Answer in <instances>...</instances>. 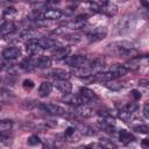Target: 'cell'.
<instances>
[{"instance_id": "7", "label": "cell", "mask_w": 149, "mask_h": 149, "mask_svg": "<svg viewBox=\"0 0 149 149\" xmlns=\"http://www.w3.org/2000/svg\"><path fill=\"white\" fill-rule=\"evenodd\" d=\"M74 109H76V114H78L79 116L81 118H91L93 115V111L92 108H90L88 106H86L85 104H81V105H78V106H74Z\"/></svg>"}, {"instance_id": "2", "label": "cell", "mask_w": 149, "mask_h": 149, "mask_svg": "<svg viewBox=\"0 0 149 149\" xmlns=\"http://www.w3.org/2000/svg\"><path fill=\"white\" fill-rule=\"evenodd\" d=\"M76 77H79V78H87V77H91L94 72H93V69L91 66H87V65H81V66H74L72 68V71H71Z\"/></svg>"}, {"instance_id": "23", "label": "cell", "mask_w": 149, "mask_h": 149, "mask_svg": "<svg viewBox=\"0 0 149 149\" xmlns=\"http://www.w3.org/2000/svg\"><path fill=\"white\" fill-rule=\"evenodd\" d=\"M17 15V10L14 7H7L3 12V17L5 19H14Z\"/></svg>"}, {"instance_id": "16", "label": "cell", "mask_w": 149, "mask_h": 149, "mask_svg": "<svg viewBox=\"0 0 149 149\" xmlns=\"http://www.w3.org/2000/svg\"><path fill=\"white\" fill-rule=\"evenodd\" d=\"M119 140H120L121 143H123V144H128V143L135 141V137H134V135L130 134L128 130H126V129H121L120 133H119Z\"/></svg>"}, {"instance_id": "6", "label": "cell", "mask_w": 149, "mask_h": 149, "mask_svg": "<svg viewBox=\"0 0 149 149\" xmlns=\"http://www.w3.org/2000/svg\"><path fill=\"white\" fill-rule=\"evenodd\" d=\"M20 54H21V51H20L19 48H16V47H9V48H6L2 51V57L5 59H9L10 61V59L17 58L20 56Z\"/></svg>"}, {"instance_id": "12", "label": "cell", "mask_w": 149, "mask_h": 149, "mask_svg": "<svg viewBox=\"0 0 149 149\" xmlns=\"http://www.w3.org/2000/svg\"><path fill=\"white\" fill-rule=\"evenodd\" d=\"M70 54V48L69 47H61L58 49H56L54 52H52V58L54 59H65L66 56H69Z\"/></svg>"}, {"instance_id": "13", "label": "cell", "mask_w": 149, "mask_h": 149, "mask_svg": "<svg viewBox=\"0 0 149 149\" xmlns=\"http://www.w3.org/2000/svg\"><path fill=\"white\" fill-rule=\"evenodd\" d=\"M52 87H54V85H52L51 83H49V81H43V83H41V85L38 86V95L42 97V98L48 97V95L51 93Z\"/></svg>"}, {"instance_id": "5", "label": "cell", "mask_w": 149, "mask_h": 149, "mask_svg": "<svg viewBox=\"0 0 149 149\" xmlns=\"http://www.w3.org/2000/svg\"><path fill=\"white\" fill-rule=\"evenodd\" d=\"M79 94H80V95L83 97V99L85 100V104H87V102H90V101H93V100L98 99L95 92L92 91V90L88 88V87H80V88H79Z\"/></svg>"}, {"instance_id": "28", "label": "cell", "mask_w": 149, "mask_h": 149, "mask_svg": "<svg viewBox=\"0 0 149 149\" xmlns=\"http://www.w3.org/2000/svg\"><path fill=\"white\" fill-rule=\"evenodd\" d=\"M22 86H23V88L24 90H31L34 86H35V84H34V81L31 80V79H24L23 81H22Z\"/></svg>"}, {"instance_id": "22", "label": "cell", "mask_w": 149, "mask_h": 149, "mask_svg": "<svg viewBox=\"0 0 149 149\" xmlns=\"http://www.w3.org/2000/svg\"><path fill=\"white\" fill-rule=\"evenodd\" d=\"M105 86L112 91H119L122 88V85L120 83H118L115 79H111V80H107L105 81Z\"/></svg>"}, {"instance_id": "9", "label": "cell", "mask_w": 149, "mask_h": 149, "mask_svg": "<svg viewBox=\"0 0 149 149\" xmlns=\"http://www.w3.org/2000/svg\"><path fill=\"white\" fill-rule=\"evenodd\" d=\"M127 72H128V69H127V66H125V65H115V66L109 71L112 79H116V78L123 77V76L127 74Z\"/></svg>"}, {"instance_id": "34", "label": "cell", "mask_w": 149, "mask_h": 149, "mask_svg": "<svg viewBox=\"0 0 149 149\" xmlns=\"http://www.w3.org/2000/svg\"><path fill=\"white\" fill-rule=\"evenodd\" d=\"M141 144H142V147H143V148H148V147H149V140H148V139L142 140Z\"/></svg>"}, {"instance_id": "35", "label": "cell", "mask_w": 149, "mask_h": 149, "mask_svg": "<svg viewBox=\"0 0 149 149\" xmlns=\"http://www.w3.org/2000/svg\"><path fill=\"white\" fill-rule=\"evenodd\" d=\"M9 1H22V0H9Z\"/></svg>"}, {"instance_id": "17", "label": "cell", "mask_w": 149, "mask_h": 149, "mask_svg": "<svg viewBox=\"0 0 149 149\" xmlns=\"http://www.w3.org/2000/svg\"><path fill=\"white\" fill-rule=\"evenodd\" d=\"M36 40H37V44L40 45V48L42 50L50 49V48L55 47V44H56V41L52 38H49V37H42V38H36Z\"/></svg>"}, {"instance_id": "30", "label": "cell", "mask_w": 149, "mask_h": 149, "mask_svg": "<svg viewBox=\"0 0 149 149\" xmlns=\"http://www.w3.org/2000/svg\"><path fill=\"white\" fill-rule=\"evenodd\" d=\"M119 116L123 120V121H128L129 119H130V116H132V113H129V112H127V111H120V113H119Z\"/></svg>"}, {"instance_id": "4", "label": "cell", "mask_w": 149, "mask_h": 149, "mask_svg": "<svg viewBox=\"0 0 149 149\" xmlns=\"http://www.w3.org/2000/svg\"><path fill=\"white\" fill-rule=\"evenodd\" d=\"M86 57L85 56H81V55H74V56H66V59H65V62L70 65V66H72V68H74V66H81V65H85V63H86Z\"/></svg>"}, {"instance_id": "3", "label": "cell", "mask_w": 149, "mask_h": 149, "mask_svg": "<svg viewBox=\"0 0 149 149\" xmlns=\"http://www.w3.org/2000/svg\"><path fill=\"white\" fill-rule=\"evenodd\" d=\"M55 87H56L59 92H62V93H64V94L71 93V91H72V85H71V83H70L68 79H56V81H55Z\"/></svg>"}, {"instance_id": "8", "label": "cell", "mask_w": 149, "mask_h": 149, "mask_svg": "<svg viewBox=\"0 0 149 149\" xmlns=\"http://www.w3.org/2000/svg\"><path fill=\"white\" fill-rule=\"evenodd\" d=\"M64 100L68 104L73 105V106H78V105L85 104V100L83 99V97L80 94H71V93H68V94H65Z\"/></svg>"}, {"instance_id": "19", "label": "cell", "mask_w": 149, "mask_h": 149, "mask_svg": "<svg viewBox=\"0 0 149 149\" xmlns=\"http://www.w3.org/2000/svg\"><path fill=\"white\" fill-rule=\"evenodd\" d=\"M85 17L86 16H79L77 19H74L73 21H70L66 23V27L70 29H79L85 24Z\"/></svg>"}, {"instance_id": "29", "label": "cell", "mask_w": 149, "mask_h": 149, "mask_svg": "<svg viewBox=\"0 0 149 149\" xmlns=\"http://www.w3.org/2000/svg\"><path fill=\"white\" fill-rule=\"evenodd\" d=\"M123 109L127 111V112H129V113H134V112L137 109V105H136L135 102H128V104L125 106Z\"/></svg>"}, {"instance_id": "24", "label": "cell", "mask_w": 149, "mask_h": 149, "mask_svg": "<svg viewBox=\"0 0 149 149\" xmlns=\"http://www.w3.org/2000/svg\"><path fill=\"white\" fill-rule=\"evenodd\" d=\"M13 127V121L10 120H0V132H7Z\"/></svg>"}, {"instance_id": "31", "label": "cell", "mask_w": 149, "mask_h": 149, "mask_svg": "<svg viewBox=\"0 0 149 149\" xmlns=\"http://www.w3.org/2000/svg\"><path fill=\"white\" fill-rule=\"evenodd\" d=\"M74 132H76V129L73 127H68L65 133H64V135H65V137H71L72 135H74Z\"/></svg>"}, {"instance_id": "21", "label": "cell", "mask_w": 149, "mask_h": 149, "mask_svg": "<svg viewBox=\"0 0 149 149\" xmlns=\"http://www.w3.org/2000/svg\"><path fill=\"white\" fill-rule=\"evenodd\" d=\"M106 37V31H94L88 34V41L90 42H99Z\"/></svg>"}, {"instance_id": "27", "label": "cell", "mask_w": 149, "mask_h": 149, "mask_svg": "<svg viewBox=\"0 0 149 149\" xmlns=\"http://www.w3.org/2000/svg\"><path fill=\"white\" fill-rule=\"evenodd\" d=\"M27 142H28L29 146H37V144L41 143V140H40V137L37 135H31V136H29Z\"/></svg>"}, {"instance_id": "25", "label": "cell", "mask_w": 149, "mask_h": 149, "mask_svg": "<svg viewBox=\"0 0 149 149\" xmlns=\"http://www.w3.org/2000/svg\"><path fill=\"white\" fill-rule=\"evenodd\" d=\"M0 95L3 100H9V99H13L14 98V94L13 92H10L9 90H6V88H1L0 90Z\"/></svg>"}, {"instance_id": "1", "label": "cell", "mask_w": 149, "mask_h": 149, "mask_svg": "<svg viewBox=\"0 0 149 149\" xmlns=\"http://www.w3.org/2000/svg\"><path fill=\"white\" fill-rule=\"evenodd\" d=\"M40 108L43 112L52 114V115H65L66 114V111L62 106L56 105V104H51V102L50 104H41Z\"/></svg>"}, {"instance_id": "18", "label": "cell", "mask_w": 149, "mask_h": 149, "mask_svg": "<svg viewBox=\"0 0 149 149\" xmlns=\"http://www.w3.org/2000/svg\"><path fill=\"white\" fill-rule=\"evenodd\" d=\"M49 76L55 79H69L70 78V73L64 69H55L49 73Z\"/></svg>"}, {"instance_id": "20", "label": "cell", "mask_w": 149, "mask_h": 149, "mask_svg": "<svg viewBox=\"0 0 149 149\" xmlns=\"http://www.w3.org/2000/svg\"><path fill=\"white\" fill-rule=\"evenodd\" d=\"M20 36H21V38L33 40V38H35V37L37 36V30H35V29H33V28H27V29H24V30L21 31Z\"/></svg>"}, {"instance_id": "26", "label": "cell", "mask_w": 149, "mask_h": 149, "mask_svg": "<svg viewBox=\"0 0 149 149\" xmlns=\"http://www.w3.org/2000/svg\"><path fill=\"white\" fill-rule=\"evenodd\" d=\"M135 132H137V133H141V134H148V132H149V127L147 126V125H140V126H134V128H133Z\"/></svg>"}, {"instance_id": "15", "label": "cell", "mask_w": 149, "mask_h": 149, "mask_svg": "<svg viewBox=\"0 0 149 149\" xmlns=\"http://www.w3.org/2000/svg\"><path fill=\"white\" fill-rule=\"evenodd\" d=\"M50 65H51V58L48 56H41L34 61V66H36V68L45 69V68H49Z\"/></svg>"}, {"instance_id": "33", "label": "cell", "mask_w": 149, "mask_h": 149, "mask_svg": "<svg viewBox=\"0 0 149 149\" xmlns=\"http://www.w3.org/2000/svg\"><path fill=\"white\" fill-rule=\"evenodd\" d=\"M143 115H144L146 119L149 118V104L148 102H146L144 106H143Z\"/></svg>"}, {"instance_id": "10", "label": "cell", "mask_w": 149, "mask_h": 149, "mask_svg": "<svg viewBox=\"0 0 149 149\" xmlns=\"http://www.w3.org/2000/svg\"><path fill=\"white\" fill-rule=\"evenodd\" d=\"M63 16V12L59 10V9H47L43 14H42V17L45 19V20H58Z\"/></svg>"}, {"instance_id": "14", "label": "cell", "mask_w": 149, "mask_h": 149, "mask_svg": "<svg viewBox=\"0 0 149 149\" xmlns=\"http://www.w3.org/2000/svg\"><path fill=\"white\" fill-rule=\"evenodd\" d=\"M26 50H27V52H29L30 55H36V54H38L42 49H41L40 45L37 44V40L33 38V40H29V41L26 43Z\"/></svg>"}, {"instance_id": "11", "label": "cell", "mask_w": 149, "mask_h": 149, "mask_svg": "<svg viewBox=\"0 0 149 149\" xmlns=\"http://www.w3.org/2000/svg\"><path fill=\"white\" fill-rule=\"evenodd\" d=\"M15 29V24L12 21H6L2 24H0V37L7 36L9 34H12Z\"/></svg>"}, {"instance_id": "32", "label": "cell", "mask_w": 149, "mask_h": 149, "mask_svg": "<svg viewBox=\"0 0 149 149\" xmlns=\"http://www.w3.org/2000/svg\"><path fill=\"white\" fill-rule=\"evenodd\" d=\"M132 95H133V98H134L135 100H140V99H141V97H142L141 92H140V91H137V90H133V91H132Z\"/></svg>"}]
</instances>
